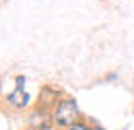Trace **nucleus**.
I'll use <instances>...</instances> for the list:
<instances>
[{
    "mask_svg": "<svg viewBox=\"0 0 134 130\" xmlns=\"http://www.w3.org/2000/svg\"><path fill=\"white\" fill-rule=\"evenodd\" d=\"M52 114H54V122H56V126L62 130H68L70 126H74L76 122H81L85 120L83 112H81V107H79V101L74 97H64L60 99V103L52 110Z\"/></svg>",
    "mask_w": 134,
    "mask_h": 130,
    "instance_id": "nucleus-1",
    "label": "nucleus"
},
{
    "mask_svg": "<svg viewBox=\"0 0 134 130\" xmlns=\"http://www.w3.org/2000/svg\"><path fill=\"white\" fill-rule=\"evenodd\" d=\"M56 126L54 122V114L52 110H46V107H39V105H33L27 114V128L31 130H50Z\"/></svg>",
    "mask_w": 134,
    "mask_h": 130,
    "instance_id": "nucleus-2",
    "label": "nucleus"
},
{
    "mask_svg": "<svg viewBox=\"0 0 134 130\" xmlns=\"http://www.w3.org/2000/svg\"><path fill=\"white\" fill-rule=\"evenodd\" d=\"M62 97H64V91L60 87H56V85H43L39 89V95L35 97V105L46 107V110H54L60 103Z\"/></svg>",
    "mask_w": 134,
    "mask_h": 130,
    "instance_id": "nucleus-3",
    "label": "nucleus"
},
{
    "mask_svg": "<svg viewBox=\"0 0 134 130\" xmlns=\"http://www.w3.org/2000/svg\"><path fill=\"white\" fill-rule=\"evenodd\" d=\"M4 101H6V105L13 107V110H27L29 103H31V97H29L27 89H19V87H15L10 93H6Z\"/></svg>",
    "mask_w": 134,
    "mask_h": 130,
    "instance_id": "nucleus-4",
    "label": "nucleus"
},
{
    "mask_svg": "<svg viewBox=\"0 0 134 130\" xmlns=\"http://www.w3.org/2000/svg\"><path fill=\"white\" fill-rule=\"evenodd\" d=\"M68 130H93V126H91L87 120H81V122H76L74 126H70Z\"/></svg>",
    "mask_w": 134,
    "mask_h": 130,
    "instance_id": "nucleus-5",
    "label": "nucleus"
},
{
    "mask_svg": "<svg viewBox=\"0 0 134 130\" xmlns=\"http://www.w3.org/2000/svg\"><path fill=\"white\" fill-rule=\"evenodd\" d=\"M15 87L25 89V87H27V77H25V74H17V77H15Z\"/></svg>",
    "mask_w": 134,
    "mask_h": 130,
    "instance_id": "nucleus-6",
    "label": "nucleus"
},
{
    "mask_svg": "<svg viewBox=\"0 0 134 130\" xmlns=\"http://www.w3.org/2000/svg\"><path fill=\"white\" fill-rule=\"evenodd\" d=\"M105 81H118V72H107L105 74Z\"/></svg>",
    "mask_w": 134,
    "mask_h": 130,
    "instance_id": "nucleus-7",
    "label": "nucleus"
},
{
    "mask_svg": "<svg viewBox=\"0 0 134 130\" xmlns=\"http://www.w3.org/2000/svg\"><path fill=\"white\" fill-rule=\"evenodd\" d=\"M93 130H107V128H103V126H93Z\"/></svg>",
    "mask_w": 134,
    "mask_h": 130,
    "instance_id": "nucleus-8",
    "label": "nucleus"
},
{
    "mask_svg": "<svg viewBox=\"0 0 134 130\" xmlns=\"http://www.w3.org/2000/svg\"><path fill=\"white\" fill-rule=\"evenodd\" d=\"M50 130H62V128H58V126H54V128H50Z\"/></svg>",
    "mask_w": 134,
    "mask_h": 130,
    "instance_id": "nucleus-9",
    "label": "nucleus"
},
{
    "mask_svg": "<svg viewBox=\"0 0 134 130\" xmlns=\"http://www.w3.org/2000/svg\"><path fill=\"white\" fill-rule=\"evenodd\" d=\"M23 130H31V128H23Z\"/></svg>",
    "mask_w": 134,
    "mask_h": 130,
    "instance_id": "nucleus-10",
    "label": "nucleus"
}]
</instances>
